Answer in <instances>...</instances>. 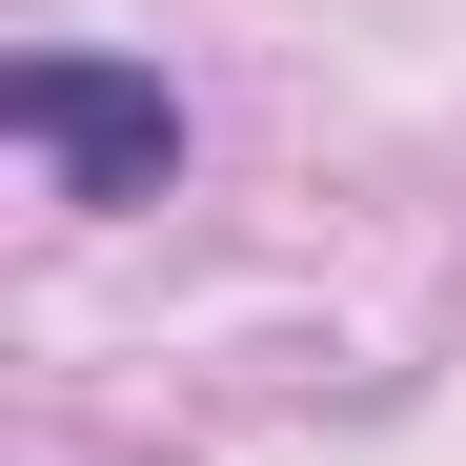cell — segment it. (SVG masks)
I'll use <instances>...</instances> for the list:
<instances>
[{"instance_id":"6da1fadb","label":"cell","mask_w":466,"mask_h":466,"mask_svg":"<svg viewBox=\"0 0 466 466\" xmlns=\"http://www.w3.org/2000/svg\"><path fill=\"white\" fill-rule=\"evenodd\" d=\"M0 122H21L82 203H163V163H183L163 82H102V61H21V82H0Z\"/></svg>"}]
</instances>
